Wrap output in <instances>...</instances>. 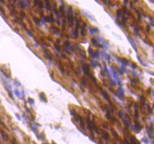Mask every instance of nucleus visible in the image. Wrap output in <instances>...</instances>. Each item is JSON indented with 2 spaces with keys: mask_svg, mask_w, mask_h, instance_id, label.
Listing matches in <instances>:
<instances>
[{
  "mask_svg": "<svg viewBox=\"0 0 154 144\" xmlns=\"http://www.w3.org/2000/svg\"><path fill=\"white\" fill-rule=\"evenodd\" d=\"M68 21H69V27H71V26H72V24H73V21H74L73 15H72V8H71V7H69V8Z\"/></svg>",
  "mask_w": 154,
  "mask_h": 144,
  "instance_id": "obj_1",
  "label": "nucleus"
},
{
  "mask_svg": "<svg viewBox=\"0 0 154 144\" xmlns=\"http://www.w3.org/2000/svg\"><path fill=\"white\" fill-rule=\"evenodd\" d=\"M83 70H84L85 74L88 75V77H90V76L92 75V74L90 73V69H89V66H88V65L84 64V65H83Z\"/></svg>",
  "mask_w": 154,
  "mask_h": 144,
  "instance_id": "obj_2",
  "label": "nucleus"
},
{
  "mask_svg": "<svg viewBox=\"0 0 154 144\" xmlns=\"http://www.w3.org/2000/svg\"><path fill=\"white\" fill-rule=\"evenodd\" d=\"M101 92H102V96L104 97V98H105V99H106V101H107V102H108V103H109V104L111 105V102H110V98H109V96L107 95V93H106V92H105L104 90H101ZM111 106L113 107V106H112V105H111ZM113 108H114V107H113Z\"/></svg>",
  "mask_w": 154,
  "mask_h": 144,
  "instance_id": "obj_3",
  "label": "nucleus"
},
{
  "mask_svg": "<svg viewBox=\"0 0 154 144\" xmlns=\"http://www.w3.org/2000/svg\"><path fill=\"white\" fill-rule=\"evenodd\" d=\"M79 20L77 19V21H76V30H75V38H77L78 35H79Z\"/></svg>",
  "mask_w": 154,
  "mask_h": 144,
  "instance_id": "obj_4",
  "label": "nucleus"
},
{
  "mask_svg": "<svg viewBox=\"0 0 154 144\" xmlns=\"http://www.w3.org/2000/svg\"><path fill=\"white\" fill-rule=\"evenodd\" d=\"M87 124H88V130H89L90 132H92V131H93V128H92V122L90 121L89 118H87Z\"/></svg>",
  "mask_w": 154,
  "mask_h": 144,
  "instance_id": "obj_5",
  "label": "nucleus"
},
{
  "mask_svg": "<svg viewBox=\"0 0 154 144\" xmlns=\"http://www.w3.org/2000/svg\"><path fill=\"white\" fill-rule=\"evenodd\" d=\"M86 27H87V24L83 23L82 28H81V34H82V36H85V34H86Z\"/></svg>",
  "mask_w": 154,
  "mask_h": 144,
  "instance_id": "obj_6",
  "label": "nucleus"
},
{
  "mask_svg": "<svg viewBox=\"0 0 154 144\" xmlns=\"http://www.w3.org/2000/svg\"><path fill=\"white\" fill-rule=\"evenodd\" d=\"M69 47H71V46H70V43L69 41H67V42L64 43V50H65V51L69 52Z\"/></svg>",
  "mask_w": 154,
  "mask_h": 144,
  "instance_id": "obj_7",
  "label": "nucleus"
},
{
  "mask_svg": "<svg viewBox=\"0 0 154 144\" xmlns=\"http://www.w3.org/2000/svg\"><path fill=\"white\" fill-rule=\"evenodd\" d=\"M92 42H93V44L96 46V47H103L102 45H100V44H98V41H97V40H95L94 38L92 39Z\"/></svg>",
  "mask_w": 154,
  "mask_h": 144,
  "instance_id": "obj_8",
  "label": "nucleus"
},
{
  "mask_svg": "<svg viewBox=\"0 0 154 144\" xmlns=\"http://www.w3.org/2000/svg\"><path fill=\"white\" fill-rule=\"evenodd\" d=\"M77 117H78V119H79V122H80V124H81L82 129H85V124H84V122H83L82 117H79V116H77Z\"/></svg>",
  "mask_w": 154,
  "mask_h": 144,
  "instance_id": "obj_9",
  "label": "nucleus"
},
{
  "mask_svg": "<svg viewBox=\"0 0 154 144\" xmlns=\"http://www.w3.org/2000/svg\"><path fill=\"white\" fill-rule=\"evenodd\" d=\"M102 134H103V137H104V139H105L106 141H108V140H109V135H108L106 133H105V132L102 131Z\"/></svg>",
  "mask_w": 154,
  "mask_h": 144,
  "instance_id": "obj_10",
  "label": "nucleus"
},
{
  "mask_svg": "<svg viewBox=\"0 0 154 144\" xmlns=\"http://www.w3.org/2000/svg\"><path fill=\"white\" fill-rule=\"evenodd\" d=\"M131 144H139V142L136 141V139L134 136L131 137Z\"/></svg>",
  "mask_w": 154,
  "mask_h": 144,
  "instance_id": "obj_11",
  "label": "nucleus"
},
{
  "mask_svg": "<svg viewBox=\"0 0 154 144\" xmlns=\"http://www.w3.org/2000/svg\"><path fill=\"white\" fill-rule=\"evenodd\" d=\"M119 94H120V97H124V95H125V91L123 90L122 87H119Z\"/></svg>",
  "mask_w": 154,
  "mask_h": 144,
  "instance_id": "obj_12",
  "label": "nucleus"
},
{
  "mask_svg": "<svg viewBox=\"0 0 154 144\" xmlns=\"http://www.w3.org/2000/svg\"><path fill=\"white\" fill-rule=\"evenodd\" d=\"M89 31H90V32H91V33H94V32H98V30H97V28H93V27H91V28L89 29Z\"/></svg>",
  "mask_w": 154,
  "mask_h": 144,
  "instance_id": "obj_13",
  "label": "nucleus"
},
{
  "mask_svg": "<svg viewBox=\"0 0 154 144\" xmlns=\"http://www.w3.org/2000/svg\"><path fill=\"white\" fill-rule=\"evenodd\" d=\"M119 60H120V61H122L123 63L126 64V65H128V64H129V62H128V61H127L126 60H125V59H119Z\"/></svg>",
  "mask_w": 154,
  "mask_h": 144,
  "instance_id": "obj_14",
  "label": "nucleus"
},
{
  "mask_svg": "<svg viewBox=\"0 0 154 144\" xmlns=\"http://www.w3.org/2000/svg\"><path fill=\"white\" fill-rule=\"evenodd\" d=\"M45 3H46V5H47V10H48V11H50V10H51V6H50V2H49V1H46Z\"/></svg>",
  "mask_w": 154,
  "mask_h": 144,
  "instance_id": "obj_15",
  "label": "nucleus"
},
{
  "mask_svg": "<svg viewBox=\"0 0 154 144\" xmlns=\"http://www.w3.org/2000/svg\"><path fill=\"white\" fill-rule=\"evenodd\" d=\"M40 96H41V97L44 100V102H47V99H46V97H45V96H44V94H43V93H41V95H40Z\"/></svg>",
  "mask_w": 154,
  "mask_h": 144,
  "instance_id": "obj_16",
  "label": "nucleus"
},
{
  "mask_svg": "<svg viewBox=\"0 0 154 144\" xmlns=\"http://www.w3.org/2000/svg\"><path fill=\"white\" fill-rule=\"evenodd\" d=\"M55 46H56V49L58 50V51L60 52V45H58V44L56 43V45H55Z\"/></svg>",
  "mask_w": 154,
  "mask_h": 144,
  "instance_id": "obj_17",
  "label": "nucleus"
},
{
  "mask_svg": "<svg viewBox=\"0 0 154 144\" xmlns=\"http://www.w3.org/2000/svg\"><path fill=\"white\" fill-rule=\"evenodd\" d=\"M97 65V62H94V61L92 62V66H93V67H96Z\"/></svg>",
  "mask_w": 154,
  "mask_h": 144,
  "instance_id": "obj_18",
  "label": "nucleus"
},
{
  "mask_svg": "<svg viewBox=\"0 0 154 144\" xmlns=\"http://www.w3.org/2000/svg\"><path fill=\"white\" fill-rule=\"evenodd\" d=\"M29 103H31V104H33V100H32V99H29Z\"/></svg>",
  "mask_w": 154,
  "mask_h": 144,
  "instance_id": "obj_19",
  "label": "nucleus"
},
{
  "mask_svg": "<svg viewBox=\"0 0 154 144\" xmlns=\"http://www.w3.org/2000/svg\"><path fill=\"white\" fill-rule=\"evenodd\" d=\"M43 144H47V143H43Z\"/></svg>",
  "mask_w": 154,
  "mask_h": 144,
  "instance_id": "obj_20",
  "label": "nucleus"
}]
</instances>
